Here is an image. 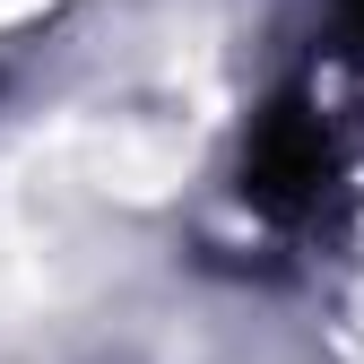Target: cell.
<instances>
[{"label":"cell","instance_id":"6da1fadb","mask_svg":"<svg viewBox=\"0 0 364 364\" xmlns=\"http://www.w3.org/2000/svg\"><path fill=\"white\" fill-rule=\"evenodd\" d=\"M330 173V148H321V122H312L304 105H269L260 130H252V156H243V182L260 208H304L312 191H321Z\"/></svg>","mask_w":364,"mask_h":364},{"label":"cell","instance_id":"7a4b0ae2","mask_svg":"<svg viewBox=\"0 0 364 364\" xmlns=\"http://www.w3.org/2000/svg\"><path fill=\"white\" fill-rule=\"evenodd\" d=\"M338 9H347V26H355V43H364V0H338Z\"/></svg>","mask_w":364,"mask_h":364}]
</instances>
